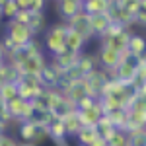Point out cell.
Listing matches in <instances>:
<instances>
[{"instance_id": "cell-1", "label": "cell", "mask_w": 146, "mask_h": 146, "mask_svg": "<svg viewBox=\"0 0 146 146\" xmlns=\"http://www.w3.org/2000/svg\"><path fill=\"white\" fill-rule=\"evenodd\" d=\"M66 23H53L51 27H47L43 31V49L47 51V55L56 56L66 51L64 39H66Z\"/></svg>"}, {"instance_id": "cell-2", "label": "cell", "mask_w": 146, "mask_h": 146, "mask_svg": "<svg viewBox=\"0 0 146 146\" xmlns=\"http://www.w3.org/2000/svg\"><path fill=\"white\" fill-rule=\"evenodd\" d=\"M18 136L22 138V142L27 144H41L49 138V129L43 125H37L33 121H27V123H20L18 127Z\"/></svg>"}, {"instance_id": "cell-3", "label": "cell", "mask_w": 146, "mask_h": 146, "mask_svg": "<svg viewBox=\"0 0 146 146\" xmlns=\"http://www.w3.org/2000/svg\"><path fill=\"white\" fill-rule=\"evenodd\" d=\"M16 86H18V98H22L25 101L37 100L45 92L39 76H20V80L16 82Z\"/></svg>"}, {"instance_id": "cell-4", "label": "cell", "mask_w": 146, "mask_h": 146, "mask_svg": "<svg viewBox=\"0 0 146 146\" xmlns=\"http://www.w3.org/2000/svg\"><path fill=\"white\" fill-rule=\"evenodd\" d=\"M4 27H6V35L14 41V45L18 47V49H22L27 41H31L35 37L27 25H22V23H18L16 20H8Z\"/></svg>"}, {"instance_id": "cell-5", "label": "cell", "mask_w": 146, "mask_h": 146, "mask_svg": "<svg viewBox=\"0 0 146 146\" xmlns=\"http://www.w3.org/2000/svg\"><path fill=\"white\" fill-rule=\"evenodd\" d=\"M136 66H138L136 58L131 56L129 60L121 62V64L115 68V70H111L109 74H111V78L123 82L125 86H129V88H133V84H135V80H136Z\"/></svg>"}, {"instance_id": "cell-6", "label": "cell", "mask_w": 146, "mask_h": 146, "mask_svg": "<svg viewBox=\"0 0 146 146\" xmlns=\"http://www.w3.org/2000/svg\"><path fill=\"white\" fill-rule=\"evenodd\" d=\"M70 27V29H74V31H78L84 39H86V43L90 41V39H94L96 35H94V31H92V23H90V16L86 14V12L82 10L78 12V14H74L72 18H68L66 22H64Z\"/></svg>"}, {"instance_id": "cell-7", "label": "cell", "mask_w": 146, "mask_h": 146, "mask_svg": "<svg viewBox=\"0 0 146 146\" xmlns=\"http://www.w3.org/2000/svg\"><path fill=\"white\" fill-rule=\"evenodd\" d=\"M49 62L45 55H37V56H25L22 62L16 66V70L20 72V76H39L41 70L45 68V64Z\"/></svg>"}, {"instance_id": "cell-8", "label": "cell", "mask_w": 146, "mask_h": 146, "mask_svg": "<svg viewBox=\"0 0 146 146\" xmlns=\"http://www.w3.org/2000/svg\"><path fill=\"white\" fill-rule=\"evenodd\" d=\"M76 113H78V119H80V123H82V127H98L100 119L105 115L103 109H101L100 101H94V105H90V107L76 109Z\"/></svg>"}, {"instance_id": "cell-9", "label": "cell", "mask_w": 146, "mask_h": 146, "mask_svg": "<svg viewBox=\"0 0 146 146\" xmlns=\"http://www.w3.org/2000/svg\"><path fill=\"white\" fill-rule=\"evenodd\" d=\"M96 58L100 62L101 70H105V72H111V70H115V68L121 64V55L117 51L109 49V47H105V45L100 47V53H98Z\"/></svg>"}, {"instance_id": "cell-10", "label": "cell", "mask_w": 146, "mask_h": 146, "mask_svg": "<svg viewBox=\"0 0 146 146\" xmlns=\"http://www.w3.org/2000/svg\"><path fill=\"white\" fill-rule=\"evenodd\" d=\"M60 78H62V72H60L56 66H53L51 62H47L45 68H43V70H41V74H39V80H41V84H43V88H45V90L58 88Z\"/></svg>"}, {"instance_id": "cell-11", "label": "cell", "mask_w": 146, "mask_h": 146, "mask_svg": "<svg viewBox=\"0 0 146 146\" xmlns=\"http://www.w3.org/2000/svg\"><path fill=\"white\" fill-rule=\"evenodd\" d=\"M78 58L80 55L78 53H70V51H64V53H60V55H56V56H51V64L53 66H56L62 74L66 72V70H70L72 66H76L78 64Z\"/></svg>"}, {"instance_id": "cell-12", "label": "cell", "mask_w": 146, "mask_h": 146, "mask_svg": "<svg viewBox=\"0 0 146 146\" xmlns=\"http://www.w3.org/2000/svg\"><path fill=\"white\" fill-rule=\"evenodd\" d=\"M113 6V0H86L82 4V10L88 16H98V14H109Z\"/></svg>"}, {"instance_id": "cell-13", "label": "cell", "mask_w": 146, "mask_h": 146, "mask_svg": "<svg viewBox=\"0 0 146 146\" xmlns=\"http://www.w3.org/2000/svg\"><path fill=\"white\" fill-rule=\"evenodd\" d=\"M109 16H111V22L113 23L121 25V27H125V29H129V25H133V23H135V16H133V14H129L125 8L115 6V4H113L111 10H109Z\"/></svg>"}, {"instance_id": "cell-14", "label": "cell", "mask_w": 146, "mask_h": 146, "mask_svg": "<svg viewBox=\"0 0 146 146\" xmlns=\"http://www.w3.org/2000/svg\"><path fill=\"white\" fill-rule=\"evenodd\" d=\"M66 27H68V25H66ZM64 45H66V51L82 55V51H84V47H86V39H84L78 31H74V29H70V27H68V29H66Z\"/></svg>"}, {"instance_id": "cell-15", "label": "cell", "mask_w": 146, "mask_h": 146, "mask_svg": "<svg viewBox=\"0 0 146 146\" xmlns=\"http://www.w3.org/2000/svg\"><path fill=\"white\" fill-rule=\"evenodd\" d=\"M90 23H92L94 35L101 37V35L109 29V25H111L113 22H111V16H109V14H98V16H90Z\"/></svg>"}, {"instance_id": "cell-16", "label": "cell", "mask_w": 146, "mask_h": 146, "mask_svg": "<svg viewBox=\"0 0 146 146\" xmlns=\"http://www.w3.org/2000/svg\"><path fill=\"white\" fill-rule=\"evenodd\" d=\"M56 12L68 20V18H72L74 14H78L82 12V4L76 2V0H56Z\"/></svg>"}, {"instance_id": "cell-17", "label": "cell", "mask_w": 146, "mask_h": 146, "mask_svg": "<svg viewBox=\"0 0 146 146\" xmlns=\"http://www.w3.org/2000/svg\"><path fill=\"white\" fill-rule=\"evenodd\" d=\"M127 51H129V55L133 56V58H140V56L144 55L146 51V39L142 37V35H136L133 33L131 35V39H129V47H127Z\"/></svg>"}, {"instance_id": "cell-18", "label": "cell", "mask_w": 146, "mask_h": 146, "mask_svg": "<svg viewBox=\"0 0 146 146\" xmlns=\"http://www.w3.org/2000/svg\"><path fill=\"white\" fill-rule=\"evenodd\" d=\"M60 121H62V125H64V129H66V135H68V136H74V135L80 131V129H82V123H80V119H78V113H76V109H74V111L64 113V115L60 117Z\"/></svg>"}, {"instance_id": "cell-19", "label": "cell", "mask_w": 146, "mask_h": 146, "mask_svg": "<svg viewBox=\"0 0 146 146\" xmlns=\"http://www.w3.org/2000/svg\"><path fill=\"white\" fill-rule=\"evenodd\" d=\"M74 138H76L78 146H92V144H94V140L100 138V136H98L96 127H82L78 133L74 135Z\"/></svg>"}, {"instance_id": "cell-20", "label": "cell", "mask_w": 146, "mask_h": 146, "mask_svg": "<svg viewBox=\"0 0 146 146\" xmlns=\"http://www.w3.org/2000/svg\"><path fill=\"white\" fill-rule=\"evenodd\" d=\"M96 64H98V58H96V55H80L78 58V70L82 76H86V74H90V72H94L96 70Z\"/></svg>"}, {"instance_id": "cell-21", "label": "cell", "mask_w": 146, "mask_h": 146, "mask_svg": "<svg viewBox=\"0 0 146 146\" xmlns=\"http://www.w3.org/2000/svg\"><path fill=\"white\" fill-rule=\"evenodd\" d=\"M96 131H98V136L103 138V140L107 142V140L115 135V131H117V129L111 125V121L107 119V115H103V117L100 119V123H98V127H96Z\"/></svg>"}, {"instance_id": "cell-22", "label": "cell", "mask_w": 146, "mask_h": 146, "mask_svg": "<svg viewBox=\"0 0 146 146\" xmlns=\"http://www.w3.org/2000/svg\"><path fill=\"white\" fill-rule=\"evenodd\" d=\"M107 119L111 121V125L115 127V129H123V131H127V123H129L127 109H117V111L107 113Z\"/></svg>"}, {"instance_id": "cell-23", "label": "cell", "mask_w": 146, "mask_h": 146, "mask_svg": "<svg viewBox=\"0 0 146 146\" xmlns=\"http://www.w3.org/2000/svg\"><path fill=\"white\" fill-rule=\"evenodd\" d=\"M29 29H31V33L37 35V33H43L47 29V20H45V12H37L33 16H31V22H29Z\"/></svg>"}, {"instance_id": "cell-24", "label": "cell", "mask_w": 146, "mask_h": 146, "mask_svg": "<svg viewBox=\"0 0 146 146\" xmlns=\"http://www.w3.org/2000/svg\"><path fill=\"white\" fill-rule=\"evenodd\" d=\"M14 98H18V86H16V82H4L0 86V100L4 101V103H8Z\"/></svg>"}, {"instance_id": "cell-25", "label": "cell", "mask_w": 146, "mask_h": 146, "mask_svg": "<svg viewBox=\"0 0 146 146\" xmlns=\"http://www.w3.org/2000/svg\"><path fill=\"white\" fill-rule=\"evenodd\" d=\"M107 146H131V142H129V133L123 131V129H117L115 135L107 140Z\"/></svg>"}, {"instance_id": "cell-26", "label": "cell", "mask_w": 146, "mask_h": 146, "mask_svg": "<svg viewBox=\"0 0 146 146\" xmlns=\"http://www.w3.org/2000/svg\"><path fill=\"white\" fill-rule=\"evenodd\" d=\"M127 133H129L131 146H146V129H133Z\"/></svg>"}, {"instance_id": "cell-27", "label": "cell", "mask_w": 146, "mask_h": 146, "mask_svg": "<svg viewBox=\"0 0 146 146\" xmlns=\"http://www.w3.org/2000/svg\"><path fill=\"white\" fill-rule=\"evenodd\" d=\"M0 12H2V18H6V22H8V20H14V18H16V14L20 12V8H18V4H16V0H8V2L0 8Z\"/></svg>"}, {"instance_id": "cell-28", "label": "cell", "mask_w": 146, "mask_h": 146, "mask_svg": "<svg viewBox=\"0 0 146 146\" xmlns=\"http://www.w3.org/2000/svg\"><path fill=\"white\" fill-rule=\"evenodd\" d=\"M31 16H33V12H29V10H20L18 14H16V22L18 23H22V25H27L29 27V22H31Z\"/></svg>"}, {"instance_id": "cell-29", "label": "cell", "mask_w": 146, "mask_h": 146, "mask_svg": "<svg viewBox=\"0 0 146 146\" xmlns=\"http://www.w3.org/2000/svg\"><path fill=\"white\" fill-rule=\"evenodd\" d=\"M0 146H20V142H18V138H14L12 135L4 133V135L0 136Z\"/></svg>"}, {"instance_id": "cell-30", "label": "cell", "mask_w": 146, "mask_h": 146, "mask_svg": "<svg viewBox=\"0 0 146 146\" xmlns=\"http://www.w3.org/2000/svg\"><path fill=\"white\" fill-rule=\"evenodd\" d=\"M45 2L47 0H33V6H31V10L29 12H45Z\"/></svg>"}, {"instance_id": "cell-31", "label": "cell", "mask_w": 146, "mask_h": 146, "mask_svg": "<svg viewBox=\"0 0 146 146\" xmlns=\"http://www.w3.org/2000/svg\"><path fill=\"white\" fill-rule=\"evenodd\" d=\"M16 4H18V8H20V10H31L33 0H16Z\"/></svg>"}, {"instance_id": "cell-32", "label": "cell", "mask_w": 146, "mask_h": 146, "mask_svg": "<svg viewBox=\"0 0 146 146\" xmlns=\"http://www.w3.org/2000/svg\"><path fill=\"white\" fill-rule=\"evenodd\" d=\"M6 62V53H4V47H2V43H0V64H4Z\"/></svg>"}, {"instance_id": "cell-33", "label": "cell", "mask_w": 146, "mask_h": 146, "mask_svg": "<svg viewBox=\"0 0 146 146\" xmlns=\"http://www.w3.org/2000/svg\"><path fill=\"white\" fill-rule=\"evenodd\" d=\"M92 146H107V142H105L103 138H96V140H94V144H92Z\"/></svg>"}, {"instance_id": "cell-34", "label": "cell", "mask_w": 146, "mask_h": 146, "mask_svg": "<svg viewBox=\"0 0 146 146\" xmlns=\"http://www.w3.org/2000/svg\"><path fill=\"white\" fill-rule=\"evenodd\" d=\"M4 84V76H2V72H0V86Z\"/></svg>"}, {"instance_id": "cell-35", "label": "cell", "mask_w": 146, "mask_h": 146, "mask_svg": "<svg viewBox=\"0 0 146 146\" xmlns=\"http://www.w3.org/2000/svg\"><path fill=\"white\" fill-rule=\"evenodd\" d=\"M20 146H35V144H27V142H20Z\"/></svg>"}, {"instance_id": "cell-36", "label": "cell", "mask_w": 146, "mask_h": 146, "mask_svg": "<svg viewBox=\"0 0 146 146\" xmlns=\"http://www.w3.org/2000/svg\"><path fill=\"white\" fill-rule=\"evenodd\" d=\"M76 2H80V4H84V2H86V0H76Z\"/></svg>"}, {"instance_id": "cell-37", "label": "cell", "mask_w": 146, "mask_h": 146, "mask_svg": "<svg viewBox=\"0 0 146 146\" xmlns=\"http://www.w3.org/2000/svg\"><path fill=\"white\" fill-rule=\"evenodd\" d=\"M2 135H4V131H2V127H0V136H2Z\"/></svg>"}, {"instance_id": "cell-38", "label": "cell", "mask_w": 146, "mask_h": 146, "mask_svg": "<svg viewBox=\"0 0 146 146\" xmlns=\"http://www.w3.org/2000/svg\"><path fill=\"white\" fill-rule=\"evenodd\" d=\"M0 22H2V12H0Z\"/></svg>"}]
</instances>
